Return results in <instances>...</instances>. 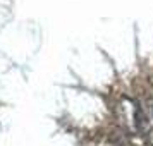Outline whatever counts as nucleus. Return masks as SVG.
Wrapping results in <instances>:
<instances>
[]
</instances>
